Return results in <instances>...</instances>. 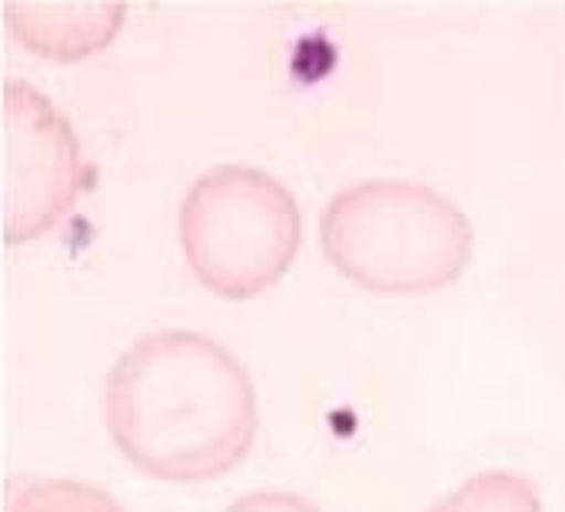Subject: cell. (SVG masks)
<instances>
[{
    "label": "cell",
    "instance_id": "obj_5",
    "mask_svg": "<svg viewBox=\"0 0 565 512\" xmlns=\"http://www.w3.org/2000/svg\"><path fill=\"white\" fill-rule=\"evenodd\" d=\"M4 18L28 47L57 61H77L120 31L127 4H8Z\"/></svg>",
    "mask_w": 565,
    "mask_h": 512
},
{
    "label": "cell",
    "instance_id": "obj_3",
    "mask_svg": "<svg viewBox=\"0 0 565 512\" xmlns=\"http://www.w3.org/2000/svg\"><path fill=\"white\" fill-rule=\"evenodd\" d=\"M177 233L196 280L216 297L243 300L287 274L303 239V213L276 173L226 160L186 186Z\"/></svg>",
    "mask_w": 565,
    "mask_h": 512
},
{
    "label": "cell",
    "instance_id": "obj_7",
    "mask_svg": "<svg viewBox=\"0 0 565 512\" xmlns=\"http://www.w3.org/2000/svg\"><path fill=\"white\" fill-rule=\"evenodd\" d=\"M4 512H127L107 489L71 476H24L8 489Z\"/></svg>",
    "mask_w": 565,
    "mask_h": 512
},
{
    "label": "cell",
    "instance_id": "obj_4",
    "mask_svg": "<svg viewBox=\"0 0 565 512\" xmlns=\"http://www.w3.org/2000/svg\"><path fill=\"white\" fill-rule=\"evenodd\" d=\"M4 107V239L24 243L51 230L94 186V163L71 117L31 81L8 77Z\"/></svg>",
    "mask_w": 565,
    "mask_h": 512
},
{
    "label": "cell",
    "instance_id": "obj_2",
    "mask_svg": "<svg viewBox=\"0 0 565 512\" xmlns=\"http://www.w3.org/2000/svg\"><path fill=\"white\" fill-rule=\"evenodd\" d=\"M472 223L456 200L413 177H366L320 210V246L353 284L406 297L459 280L472 260Z\"/></svg>",
    "mask_w": 565,
    "mask_h": 512
},
{
    "label": "cell",
    "instance_id": "obj_6",
    "mask_svg": "<svg viewBox=\"0 0 565 512\" xmlns=\"http://www.w3.org/2000/svg\"><path fill=\"white\" fill-rule=\"evenodd\" d=\"M429 512H542V495L515 469H479L436 499Z\"/></svg>",
    "mask_w": 565,
    "mask_h": 512
},
{
    "label": "cell",
    "instance_id": "obj_1",
    "mask_svg": "<svg viewBox=\"0 0 565 512\" xmlns=\"http://www.w3.org/2000/svg\"><path fill=\"white\" fill-rule=\"evenodd\" d=\"M104 413L114 446L160 482H210L239 466L259 429L243 360L190 327L140 333L110 366Z\"/></svg>",
    "mask_w": 565,
    "mask_h": 512
},
{
    "label": "cell",
    "instance_id": "obj_8",
    "mask_svg": "<svg viewBox=\"0 0 565 512\" xmlns=\"http://www.w3.org/2000/svg\"><path fill=\"white\" fill-rule=\"evenodd\" d=\"M223 512H323V509L294 489H249L236 495Z\"/></svg>",
    "mask_w": 565,
    "mask_h": 512
}]
</instances>
